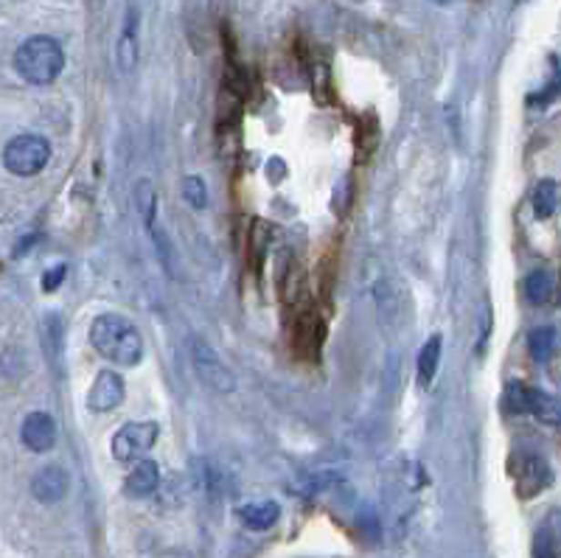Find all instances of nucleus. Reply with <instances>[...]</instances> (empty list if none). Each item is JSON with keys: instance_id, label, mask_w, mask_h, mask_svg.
Instances as JSON below:
<instances>
[{"instance_id": "2", "label": "nucleus", "mask_w": 561, "mask_h": 558, "mask_svg": "<svg viewBox=\"0 0 561 558\" xmlns=\"http://www.w3.org/2000/svg\"><path fill=\"white\" fill-rule=\"evenodd\" d=\"M15 71L28 85H51L65 71V51L54 37H28L15 54Z\"/></svg>"}, {"instance_id": "13", "label": "nucleus", "mask_w": 561, "mask_h": 558, "mask_svg": "<svg viewBox=\"0 0 561 558\" xmlns=\"http://www.w3.org/2000/svg\"><path fill=\"white\" fill-rule=\"evenodd\" d=\"M239 519L248 531H270L275 528V522L280 519V505L275 500H259V502H248L239 508Z\"/></svg>"}, {"instance_id": "17", "label": "nucleus", "mask_w": 561, "mask_h": 558, "mask_svg": "<svg viewBox=\"0 0 561 558\" xmlns=\"http://www.w3.org/2000/svg\"><path fill=\"white\" fill-rule=\"evenodd\" d=\"M528 351L536 362H547L550 354L556 351V331L542 326V329H534L528 334Z\"/></svg>"}, {"instance_id": "21", "label": "nucleus", "mask_w": 561, "mask_h": 558, "mask_svg": "<svg viewBox=\"0 0 561 558\" xmlns=\"http://www.w3.org/2000/svg\"><path fill=\"white\" fill-rule=\"evenodd\" d=\"M534 558H558L556 550H553V542L547 533H539L536 536V544H534Z\"/></svg>"}, {"instance_id": "15", "label": "nucleus", "mask_w": 561, "mask_h": 558, "mask_svg": "<svg viewBox=\"0 0 561 558\" xmlns=\"http://www.w3.org/2000/svg\"><path fill=\"white\" fill-rule=\"evenodd\" d=\"M132 197H135L138 217L144 219L147 230L152 233L158 228V188H155V183L152 180H138Z\"/></svg>"}, {"instance_id": "11", "label": "nucleus", "mask_w": 561, "mask_h": 558, "mask_svg": "<svg viewBox=\"0 0 561 558\" xmlns=\"http://www.w3.org/2000/svg\"><path fill=\"white\" fill-rule=\"evenodd\" d=\"M160 485V466L149 458L138 461L132 466V472L127 474L124 480V494L132 497V500H144V497H152Z\"/></svg>"}, {"instance_id": "9", "label": "nucleus", "mask_w": 561, "mask_h": 558, "mask_svg": "<svg viewBox=\"0 0 561 558\" xmlns=\"http://www.w3.org/2000/svg\"><path fill=\"white\" fill-rule=\"evenodd\" d=\"M67 494V474L59 466H43L31 477V497L43 505H56Z\"/></svg>"}, {"instance_id": "6", "label": "nucleus", "mask_w": 561, "mask_h": 558, "mask_svg": "<svg viewBox=\"0 0 561 558\" xmlns=\"http://www.w3.org/2000/svg\"><path fill=\"white\" fill-rule=\"evenodd\" d=\"M508 404L514 412H528L542 424H561V401L528 385H508Z\"/></svg>"}, {"instance_id": "22", "label": "nucleus", "mask_w": 561, "mask_h": 558, "mask_svg": "<svg viewBox=\"0 0 561 558\" xmlns=\"http://www.w3.org/2000/svg\"><path fill=\"white\" fill-rule=\"evenodd\" d=\"M158 558H189V555H183V553H163V555H158Z\"/></svg>"}, {"instance_id": "20", "label": "nucleus", "mask_w": 561, "mask_h": 558, "mask_svg": "<svg viewBox=\"0 0 561 558\" xmlns=\"http://www.w3.org/2000/svg\"><path fill=\"white\" fill-rule=\"evenodd\" d=\"M65 275H67V267H65V264H59V267H54V269H48V272L43 275V289H46V292L59 289V284L65 281Z\"/></svg>"}, {"instance_id": "14", "label": "nucleus", "mask_w": 561, "mask_h": 558, "mask_svg": "<svg viewBox=\"0 0 561 558\" xmlns=\"http://www.w3.org/2000/svg\"><path fill=\"white\" fill-rule=\"evenodd\" d=\"M441 348H444L441 334H433L424 345H421L418 362H415L418 385H421V388H430V385H433V379H435V373H438V362H441Z\"/></svg>"}, {"instance_id": "12", "label": "nucleus", "mask_w": 561, "mask_h": 558, "mask_svg": "<svg viewBox=\"0 0 561 558\" xmlns=\"http://www.w3.org/2000/svg\"><path fill=\"white\" fill-rule=\"evenodd\" d=\"M116 59H118L121 74H132L135 65H138V9H132V6L127 12L121 37H118V46H116Z\"/></svg>"}, {"instance_id": "16", "label": "nucleus", "mask_w": 561, "mask_h": 558, "mask_svg": "<svg viewBox=\"0 0 561 558\" xmlns=\"http://www.w3.org/2000/svg\"><path fill=\"white\" fill-rule=\"evenodd\" d=\"M525 295H528V300L536 303V306L547 303L550 295H553V278L545 269L531 272L528 278H525Z\"/></svg>"}, {"instance_id": "19", "label": "nucleus", "mask_w": 561, "mask_h": 558, "mask_svg": "<svg viewBox=\"0 0 561 558\" xmlns=\"http://www.w3.org/2000/svg\"><path fill=\"white\" fill-rule=\"evenodd\" d=\"M183 199L194 208V211H205L208 208V186L202 178H186L183 180Z\"/></svg>"}, {"instance_id": "5", "label": "nucleus", "mask_w": 561, "mask_h": 558, "mask_svg": "<svg viewBox=\"0 0 561 558\" xmlns=\"http://www.w3.org/2000/svg\"><path fill=\"white\" fill-rule=\"evenodd\" d=\"M191 362H194L197 376H199L214 393L228 396V393L236 391V376L230 373V368L222 362V357H219L202 337H194V340H191Z\"/></svg>"}, {"instance_id": "18", "label": "nucleus", "mask_w": 561, "mask_h": 558, "mask_svg": "<svg viewBox=\"0 0 561 558\" xmlns=\"http://www.w3.org/2000/svg\"><path fill=\"white\" fill-rule=\"evenodd\" d=\"M556 202H558L556 183L553 180H542L534 188V214H536V219H550L553 211H556Z\"/></svg>"}, {"instance_id": "4", "label": "nucleus", "mask_w": 561, "mask_h": 558, "mask_svg": "<svg viewBox=\"0 0 561 558\" xmlns=\"http://www.w3.org/2000/svg\"><path fill=\"white\" fill-rule=\"evenodd\" d=\"M160 435L158 421H127L116 435H113V458L118 463H138L147 458V451L155 446Z\"/></svg>"}, {"instance_id": "10", "label": "nucleus", "mask_w": 561, "mask_h": 558, "mask_svg": "<svg viewBox=\"0 0 561 558\" xmlns=\"http://www.w3.org/2000/svg\"><path fill=\"white\" fill-rule=\"evenodd\" d=\"M514 477H516L519 497H534L550 482V469L542 458L525 455L514 463Z\"/></svg>"}, {"instance_id": "3", "label": "nucleus", "mask_w": 561, "mask_h": 558, "mask_svg": "<svg viewBox=\"0 0 561 558\" xmlns=\"http://www.w3.org/2000/svg\"><path fill=\"white\" fill-rule=\"evenodd\" d=\"M51 160V144L43 135H17L4 149V166L15 178H34Z\"/></svg>"}, {"instance_id": "1", "label": "nucleus", "mask_w": 561, "mask_h": 558, "mask_svg": "<svg viewBox=\"0 0 561 558\" xmlns=\"http://www.w3.org/2000/svg\"><path fill=\"white\" fill-rule=\"evenodd\" d=\"M90 342L98 351V357L110 360L113 365L121 368H135L144 360V337L129 323L127 318L107 311V315H98L90 326Z\"/></svg>"}, {"instance_id": "8", "label": "nucleus", "mask_w": 561, "mask_h": 558, "mask_svg": "<svg viewBox=\"0 0 561 558\" xmlns=\"http://www.w3.org/2000/svg\"><path fill=\"white\" fill-rule=\"evenodd\" d=\"M124 401V381L116 370H101L87 391V407L93 412H110Z\"/></svg>"}, {"instance_id": "7", "label": "nucleus", "mask_w": 561, "mask_h": 558, "mask_svg": "<svg viewBox=\"0 0 561 558\" xmlns=\"http://www.w3.org/2000/svg\"><path fill=\"white\" fill-rule=\"evenodd\" d=\"M20 441L28 451H37V455H43V451L54 449L56 443V424L54 418L48 412H40L34 410L23 418L20 424Z\"/></svg>"}]
</instances>
